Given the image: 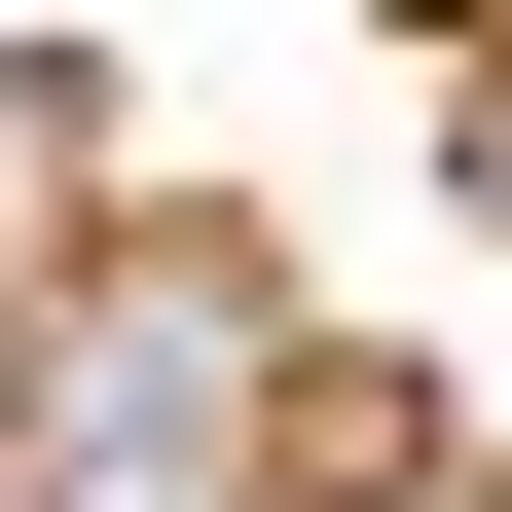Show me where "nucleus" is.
<instances>
[{"mask_svg":"<svg viewBox=\"0 0 512 512\" xmlns=\"http://www.w3.org/2000/svg\"><path fill=\"white\" fill-rule=\"evenodd\" d=\"M0 512H37V476H0Z\"/></svg>","mask_w":512,"mask_h":512,"instance_id":"3","label":"nucleus"},{"mask_svg":"<svg viewBox=\"0 0 512 512\" xmlns=\"http://www.w3.org/2000/svg\"><path fill=\"white\" fill-rule=\"evenodd\" d=\"M0 330H37V293H0Z\"/></svg>","mask_w":512,"mask_h":512,"instance_id":"2","label":"nucleus"},{"mask_svg":"<svg viewBox=\"0 0 512 512\" xmlns=\"http://www.w3.org/2000/svg\"><path fill=\"white\" fill-rule=\"evenodd\" d=\"M366 512H512V476H439V439H366Z\"/></svg>","mask_w":512,"mask_h":512,"instance_id":"1","label":"nucleus"}]
</instances>
